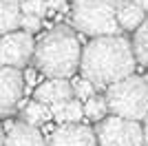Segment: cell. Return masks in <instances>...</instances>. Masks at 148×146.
<instances>
[{"label":"cell","mask_w":148,"mask_h":146,"mask_svg":"<svg viewBox=\"0 0 148 146\" xmlns=\"http://www.w3.org/2000/svg\"><path fill=\"white\" fill-rule=\"evenodd\" d=\"M22 80H25V86H36V71L29 69L27 75H22Z\"/></svg>","instance_id":"22"},{"label":"cell","mask_w":148,"mask_h":146,"mask_svg":"<svg viewBox=\"0 0 148 146\" xmlns=\"http://www.w3.org/2000/svg\"><path fill=\"white\" fill-rule=\"evenodd\" d=\"M106 106L113 115L142 122L148 115V86L144 78L128 75L106 89Z\"/></svg>","instance_id":"4"},{"label":"cell","mask_w":148,"mask_h":146,"mask_svg":"<svg viewBox=\"0 0 148 146\" xmlns=\"http://www.w3.org/2000/svg\"><path fill=\"white\" fill-rule=\"evenodd\" d=\"M82 109H84V115H86L88 120H93V122L104 120V117H106V113H108L106 100H104L102 95H93V97H88L86 102L82 104Z\"/></svg>","instance_id":"15"},{"label":"cell","mask_w":148,"mask_h":146,"mask_svg":"<svg viewBox=\"0 0 148 146\" xmlns=\"http://www.w3.org/2000/svg\"><path fill=\"white\" fill-rule=\"evenodd\" d=\"M33 100L44 106H51V104H66L69 100H73V89H71V82L62 78H49L47 82L36 86L33 91Z\"/></svg>","instance_id":"9"},{"label":"cell","mask_w":148,"mask_h":146,"mask_svg":"<svg viewBox=\"0 0 148 146\" xmlns=\"http://www.w3.org/2000/svg\"><path fill=\"white\" fill-rule=\"evenodd\" d=\"M20 18V0H0V36L18 29Z\"/></svg>","instance_id":"12"},{"label":"cell","mask_w":148,"mask_h":146,"mask_svg":"<svg viewBox=\"0 0 148 146\" xmlns=\"http://www.w3.org/2000/svg\"><path fill=\"white\" fill-rule=\"evenodd\" d=\"M115 18H117L119 29L135 31L146 18V11L137 5L135 0H117L115 2Z\"/></svg>","instance_id":"11"},{"label":"cell","mask_w":148,"mask_h":146,"mask_svg":"<svg viewBox=\"0 0 148 146\" xmlns=\"http://www.w3.org/2000/svg\"><path fill=\"white\" fill-rule=\"evenodd\" d=\"M71 89H73V93L77 95V100H84V102H86L88 97H93V95H95V86H93L91 82H86L84 78L75 80L73 84H71Z\"/></svg>","instance_id":"18"},{"label":"cell","mask_w":148,"mask_h":146,"mask_svg":"<svg viewBox=\"0 0 148 146\" xmlns=\"http://www.w3.org/2000/svg\"><path fill=\"white\" fill-rule=\"evenodd\" d=\"M51 117V113H49V106H44V104H40V102H29V104H25V109H22V122L25 124H29V126H40V124H44V122Z\"/></svg>","instance_id":"14"},{"label":"cell","mask_w":148,"mask_h":146,"mask_svg":"<svg viewBox=\"0 0 148 146\" xmlns=\"http://www.w3.org/2000/svg\"><path fill=\"white\" fill-rule=\"evenodd\" d=\"M25 95V80L20 69L0 64V115H11Z\"/></svg>","instance_id":"7"},{"label":"cell","mask_w":148,"mask_h":146,"mask_svg":"<svg viewBox=\"0 0 148 146\" xmlns=\"http://www.w3.org/2000/svg\"><path fill=\"white\" fill-rule=\"evenodd\" d=\"M47 146H97V140L86 124H60L51 131Z\"/></svg>","instance_id":"8"},{"label":"cell","mask_w":148,"mask_h":146,"mask_svg":"<svg viewBox=\"0 0 148 146\" xmlns=\"http://www.w3.org/2000/svg\"><path fill=\"white\" fill-rule=\"evenodd\" d=\"M130 47H133L135 62H142V64L148 67V18H144V22L135 29V36L130 40Z\"/></svg>","instance_id":"13"},{"label":"cell","mask_w":148,"mask_h":146,"mask_svg":"<svg viewBox=\"0 0 148 146\" xmlns=\"http://www.w3.org/2000/svg\"><path fill=\"white\" fill-rule=\"evenodd\" d=\"M47 2V9H53V11H64L66 9V0H44Z\"/></svg>","instance_id":"21"},{"label":"cell","mask_w":148,"mask_h":146,"mask_svg":"<svg viewBox=\"0 0 148 146\" xmlns=\"http://www.w3.org/2000/svg\"><path fill=\"white\" fill-rule=\"evenodd\" d=\"M2 146H47V140L36 126L18 122V124H9V133L5 135Z\"/></svg>","instance_id":"10"},{"label":"cell","mask_w":148,"mask_h":146,"mask_svg":"<svg viewBox=\"0 0 148 146\" xmlns=\"http://www.w3.org/2000/svg\"><path fill=\"white\" fill-rule=\"evenodd\" d=\"M49 113L56 117L58 124H64V122H66V120H64V104H51V106H49Z\"/></svg>","instance_id":"20"},{"label":"cell","mask_w":148,"mask_h":146,"mask_svg":"<svg viewBox=\"0 0 148 146\" xmlns=\"http://www.w3.org/2000/svg\"><path fill=\"white\" fill-rule=\"evenodd\" d=\"M82 47L71 27H53L44 33L33 47V62L36 67L49 78L66 80L80 69Z\"/></svg>","instance_id":"2"},{"label":"cell","mask_w":148,"mask_h":146,"mask_svg":"<svg viewBox=\"0 0 148 146\" xmlns=\"http://www.w3.org/2000/svg\"><path fill=\"white\" fill-rule=\"evenodd\" d=\"M40 18H36V16H22L20 18V29L25 31V33H29V36H33V33H38L40 31Z\"/></svg>","instance_id":"19"},{"label":"cell","mask_w":148,"mask_h":146,"mask_svg":"<svg viewBox=\"0 0 148 146\" xmlns=\"http://www.w3.org/2000/svg\"><path fill=\"white\" fill-rule=\"evenodd\" d=\"M144 126H146V133H148V115L144 117Z\"/></svg>","instance_id":"24"},{"label":"cell","mask_w":148,"mask_h":146,"mask_svg":"<svg viewBox=\"0 0 148 146\" xmlns=\"http://www.w3.org/2000/svg\"><path fill=\"white\" fill-rule=\"evenodd\" d=\"M84 117V109H82V102L80 100H69L64 104V120L69 124H77V122Z\"/></svg>","instance_id":"17"},{"label":"cell","mask_w":148,"mask_h":146,"mask_svg":"<svg viewBox=\"0 0 148 146\" xmlns=\"http://www.w3.org/2000/svg\"><path fill=\"white\" fill-rule=\"evenodd\" d=\"M117 0H73L71 5V24L88 38L119 36V24L115 18Z\"/></svg>","instance_id":"3"},{"label":"cell","mask_w":148,"mask_h":146,"mask_svg":"<svg viewBox=\"0 0 148 146\" xmlns=\"http://www.w3.org/2000/svg\"><path fill=\"white\" fill-rule=\"evenodd\" d=\"M2 142H5V128H2V124H0V146H2Z\"/></svg>","instance_id":"23"},{"label":"cell","mask_w":148,"mask_h":146,"mask_svg":"<svg viewBox=\"0 0 148 146\" xmlns=\"http://www.w3.org/2000/svg\"><path fill=\"white\" fill-rule=\"evenodd\" d=\"M97 146H144V128L139 122L106 115L93 128Z\"/></svg>","instance_id":"5"},{"label":"cell","mask_w":148,"mask_h":146,"mask_svg":"<svg viewBox=\"0 0 148 146\" xmlns=\"http://www.w3.org/2000/svg\"><path fill=\"white\" fill-rule=\"evenodd\" d=\"M33 36L16 29L11 33L0 36V64L11 69H25L33 58Z\"/></svg>","instance_id":"6"},{"label":"cell","mask_w":148,"mask_h":146,"mask_svg":"<svg viewBox=\"0 0 148 146\" xmlns=\"http://www.w3.org/2000/svg\"><path fill=\"white\" fill-rule=\"evenodd\" d=\"M82 78L95 89H108L111 84L133 75L135 55L130 40L124 36L91 38L80 55Z\"/></svg>","instance_id":"1"},{"label":"cell","mask_w":148,"mask_h":146,"mask_svg":"<svg viewBox=\"0 0 148 146\" xmlns=\"http://www.w3.org/2000/svg\"><path fill=\"white\" fill-rule=\"evenodd\" d=\"M47 11H49V9H47V2H44V0H20V13H22V16L42 18Z\"/></svg>","instance_id":"16"},{"label":"cell","mask_w":148,"mask_h":146,"mask_svg":"<svg viewBox=\"0 0 148 146\" xmlns=\"http://www.w3.org/2000/svg\"><path fill=\"white\" fill-rule=\"evenodd\" d=\"M144 82H146V86H148V73H146V78H144Z\"/></svg>","instance_id":"25"}]
</instances>
